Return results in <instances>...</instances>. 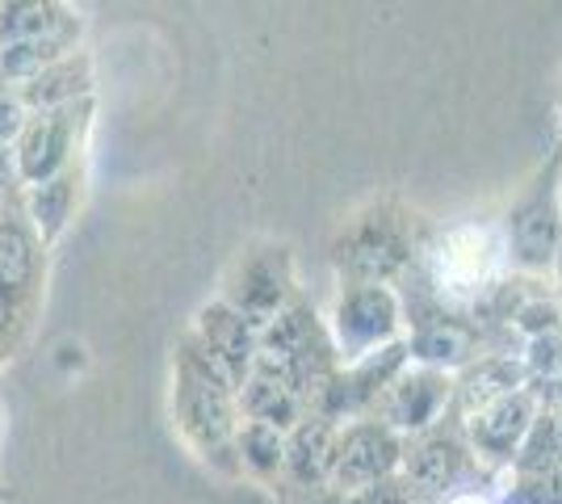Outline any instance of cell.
Listing matches in <instances>:
<instances>
[{"label": "cell", "instance_id": "cell-1", "mask_svg": "<svg viewBox=\"0 0 562 504\" xmlns=\"http://www.w3.org/2000/svg\"><path fill=\"white\" fill-rule=\"evenodd\" d=\"M97 97L76 101V105H59V110H43L30 114L22 126V135L13 139V165H18V186H43L55 172H64L68 165L85 160V144L93 131Z\"/></svg>", "mask_w": 562, "mask_h": 504}, {"label": "cell", "instance_id": "cell-2", "mask_svg": "<svg viewBox=\"0 0 562 504\" xmlns=\"http://www.w3.org/2000/svg\"><path fill=\"white\" fill-rule=\"evenodd\" d=\"M172 408H177V425L186 433V441L218 467H235V391L211 379H198L177 366V395H172Z\"/></svg>", "mask_w": 562, "mask_h": 504}, {"label": "cell", "instance_id": "cell-3", "mask_svg": "<svg viewBox=\"0 0 562 504\" xmlns=\"http://www.w3.org/2000/svg\"><path fill=\"white\" fill-rule=\"evenodd\" d=\"M47 248L34 236L18 193L0 202V299L13 307H43L47 290Z\"/></svg>", "mask_w": 562, "mask_h": 504}, {"label": "cell", "instance_id": "cell-4", "mask_svg": "<svg viewBox=\"0 0 562 504\" xmlns=\"http://www.w3.org/2000/svg\"><path fill=\"white\" fill-rule=\"evenodd\" d=\"M285 287H290V269H285V253L281 248H260V253H244L235 269L227 273V290L223 303L235 315H244L252 328H265L278 312H285Z\"/></svg>", "mask_w": 562, "mask_h": 504}, {"label": "cell", "instance_id": "cell-5", "mask_svg": "<svg viewBox=\"0 0 562 504\" xmlns=\"http://www.w3.org/2000/svg\"><path fill=\"white\" fill-rule=\"evenodd\" d=\"M395 462H398L395 433L382 429V425H357L345 441H336L328 480L340 492H366L378 480H386L395 471Z\"/></svg>", "mask_w": 562, "mask_h": 504}, {"label": "cell", "instance_id": "cell-6", "mask_svg": "<svg viewBox=\"0 0 562 504\" xmlns=\"http://www.w3.org/2000/svg\"><path fill=\"white\" fill-rule=\"evenodd\" d=\"M189 336L227 370V379L235 383V391L248 383V374H252V366H257V328H252L244 315H235L232 307L218 299V303L198 312Z\"/></svg>", "mask_w": 562, "mask_h": 504}, {"label": "cell", "instance_id": "cell-7", "mask_svg": "<svg viewBox=\"0 0 562 504\" xmlns=\"http://www.w3.org/2000/svg\"><path fill=\"white\" fill-rule=\"evenodd\" d=\"M80 198H85V160H76L64 172H55L43 186L18 190L25 219H30L34 236L43 240L47 253L68 236V227L76 223V211H80Z\"/></svg>", "mask_w": 562, "mask_h": 504}, {"label": "cell", "instance_id": "cell-8", "mask_svg": "<svg viewBox=\"0 0 562 504\" xmlns=\"http://www.w3.org/2000/svg\"><path fill=\"white\" fill-rule=\"evenodd\" d=\"M554 172H559V156L546 165L533 193L513 211V253L520 265L541 269L559 248V202H554Z\"/></svg>", "mask_w": 562, "mask_h": 504}, {"label": "cell", "instance_id": "cell-9", "mask_svg": "<svg viewBox=\"0 0 562 504\" xmlns=\"http://www.w3.org/2000/svg\"><path fill=\"white\" fill-rule=\"evenodd\" d=\"M25 114H43V110H59V105H76L97 97V64L85 47L59 55L55 64H47L43 72H34L30 80L18 85Z\"/></svg>", "mask_w": 562, "mask_h": 504}, {"label": "cell", "instance_id": "cell-10", "mask_svg": "<svg viewBox=\"0 0 562 504\" xmlns=\"http://www.w3.org/2000/svg\"><path fill=\"white\" fill-rule=\"evenodd\" d=\"M336 261L361 287H374V282H386L391 273L403 269V261H407V240H403V232H398L395 223L370 219V223H361L349 240L340 244Z\"/></svg>", "mask_w": 562, "mask_h": 504}, {"label": "cell", "instance_id": "cell-11", "mask_svg": "<svg viewBox=\"0 0 562 504\" xmlns=\"http://www.w3.org/2000/svg\"><path fill=\"white\" fill-rule=\"evenodd\" d=\"M85 34V18L59 0H13L0 4V47L38 43V38H76Z\"/></svg>", "mask_w": 562, "mask_h": 504}, {"label": "cell", "instance_id": "cell-12", "mask_svg": "<svg viewBox=\"0 0 562 504\" xmlns=\"http://www.w3.org/2000/svg\"><path fill=\"white\" fill-rule=\"evenodd\" d=\"M395 299L382 287H352L340 307H336V328H340V345L349 354H366L370 345L386 340L395 333Z\"/></svg>", "mask_w": 562, "mask_h": 504}, {"label": "cell", "instance_id": "cell-13", "mask_svg": "<svg viewBox=\"0 0 562 504\" xmlns=\"http://www.w3.org/2000/svg\"><path fill=\"white\" fill-rule=\"evenodd\" d=\"M533 425V400L529 395H504V400H492L487 408L474 412L470 421V433H474V446L492 458H508L520 446V437Z\"/></svg>", "mask_w": 562, "mask_h": 504}, {"label": "cell", "instance_id": "cell-14", "mask_svg": "<svg viewBox=\"0 0 562 504\" xmlns=\"http://www.w3.org/2000/svg\"><path fill=\"white\" fill-rule=\"evenodd\" d=\"M331 450H336L331 425L324 421V416H306V421H299V425L290 429V441H285V467H281V471H290L294 483L311 488V483L328 480Z\"/></svg>", "mask_w": 562, "mask_h": 504}, {"label": "cell", "instance_id": "cell-15", "mask_svg": "<svg viewBox=\"0 0 562 504\" xmlns=\"http://www.w3.org/2000/svg\"><path fill=\"white\" fill-rule=\"evenodd\" d=\"M235 404L244 408V416L248 421H257V425H269V429H294L303 416V400L299 395H290L281 383H273V379H260V374H248V383L235 391Z\"/></svg>", "mask_w": 562, "mask_h": 504}, {"label": "cell", "instance_id": "cell-16", "mask_svg": "<svg viewBox=\"0 0 562 504\" xmlns=\"http://www.w3.org/2000/svg\"><path fill=\"white\" fill-rule=\"evenodd\" d=\"M441 400H446V379L441 374H412L407 383H398L391 391L386 412H391V421L403 425V429H420V425H428L437 416Z\"/></svg>", "mask_w": 562, "mask_h": 504}, {"label": "cell", "instance_id": "cell-17", "mask_svg": "<svg viewBox=\"0 0 562 504\" xmlns=\"http://www.w3.org/2000/svg\"><path fill=\"white\" fill-rule=\"evenodd\" d=\"M235 467L252 471L257 480H269L285 467V437L269 425H257V421H244L235 429Z\"/></svg>", "mask_w": 562, "mask_h": 504}, {"label": "cell", "instance_id": "cell-18", "mask_svg": "<svg viewBox=\"0 0 562 504\" xmlns=\"http://www.w3.org/2000/svg\"><path fill=\"white\" fill-rule=\"evenodd\" d=\"M458 471H462V450L449 437H432V441H424V446H416L407 455V475L424 492L449 488V483L458 480Z\"/></svg>", "mask_w": 562, "mask_h": 504}, {"label": "cell", "instance_id": "cell-19", "mask_svg": "<svg viewBox=\"0 0 562 504\" xmlns=\"http://www.w3.org/2000/svg\"><path fill=\"white\" fill-rule=\"evenodd\" d=\"M559 462H562L559 421L541 416V421H533V425H529V433H525V446H520L516 467H520L525 475H546V471H554Z\"/></svg>", "mask_w": 562, "mask_h": 504}, {"label": "cell", "instance_id": "cell-20", "mask_svg": "<svg viewBox=\"0 0 562 504\" xmlns=\"http://www.w3.org/2000/svg\"><path fill=\"white\" fill-rule=\"evenodd\" d=\"M470 349V336L458 328V324H446V320H437V324H424L416 340H412V354H420L424 361H462Z\"/></svg>", "mask_w": 562, "mask_h": 504}, {"label": "cell", "instance_id": "cell-21", "mask_svg": "<svg viewBox=\"0 0 562 504\" xmlns=\"http://www.w3.org/2000/svg\"><path fill=\"white\" fill-rule=\"evenodd\" d=\"M516 383H520V370H516L513 361H487V366L470 379V400H483V408H487L492 400L513 395Z\"/></svg>", "mask_w": 562, "mask_h": 504}, {"label": "cell", "instance_id": "cell-22", "mask_svg": "<svg viewBox=\"0 0 562 504\" xmlns=\"http://www.w3.org/2000/svg\"><path fill=\"white\" fill-rule=\"evenodd\" d=\"M34 315L38 312L13 307V303L0 299V366H9V361L18 358V349H22L30 328H34Z\"/></svg>", "mask_w": 562, "mask_h": 504}, {"label": "cell", "instance_id": "cell-23", "mask_svg": "<svg viewBox=\"0 0 562 504\" xmlns=\"http://www.w3.org/2000/svg\"><path fill=\"white\" fill-rule=\"evenodd\" d=\"M504 504H562V467L546 471V475H529V480L508 492Z\"/></svg>", "mask_w": 562, "mask_h": 504}, {"label": "cell", "instance_id": "cell-24", "mask_svg": "<svg viewBox=\"0 0 562 504\" xmlns=\"http://www.w3.org/2000/svg\"><path fill=\"white\" fill-rule=\"evenodd\" d=\"M25 119H30V114H25L18 89H13V85H0V147H13V139L22 135Z\"/></svg>", "mask_w": 562, "mask_h": 504}, {"label": "cell", "instance_id": "cell-25", "mask_svg": "<svg viewBox=\"0 0 562 504\" xmlns=\"http://www.w3.org/2000/svg\"><path fill=\"white\" fill-rule=\"evenodd\" d=\"M529 366H533L538 374H554V370H562V336H554V333L533 336V354H529Z\"/></svg>", "mask_w": 562, "mask_h": 504}, {"label": "cell", "instance_id": "cell-26", "mask_svg": "<svg viewBox=\"0 0 562 504\" xmlns=\"http://www.w3.org/2000/svg\"><path fill=\"white\" fill-rule=\"evenodd\" d=\"M554 320H559V312H554L550 303H529V307L520 312V320H516V324H520L525 333L546 336V333H550V328H554Z\"/></svg>", "mask_w": 562, "mask_h": 504}, {"label": "cell", "instance_id": "cell-27", "mask_svg": "<svg viewBox=\"0 0 562 504\" xmlns=\"http://www.w3.org/2000/svg\"><path fill=\"white\" fill-rule=\"evenodd\" d=\"M407 492H412V483H382V488L374 483L352 504H407Z\"/></svg>", "mask_w": 562, "mask_h": 504}, {"label": "cell", "instance_id": "cell-28", "mask_svg": "<svg viewBox=\"0 0 562 504\" xmlns=\"http://www.w3.org/2000/svg\"><path fill=\"white\" fill-rule=\"evenodd\" d=\"M18 190H22V186H18V165H13V147H0V202H4V198H13Z\"/></svg>", "mask_w": 562, "mask_h": 504}, {"label": "cell", "instance_id": "cell-29", "mask_svg": "<svg viewBox=\"0 0 562 504\" xmlns=\"http://www.w3.org/2000/svg\"><path fill=\"white\" fill-rule=\"evenodd\" d=\"M559 273H562V244H559Z\"/></svg>", "mask_w": 562, "mask_h": 504}]
</instances>
